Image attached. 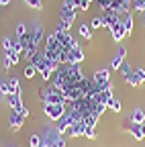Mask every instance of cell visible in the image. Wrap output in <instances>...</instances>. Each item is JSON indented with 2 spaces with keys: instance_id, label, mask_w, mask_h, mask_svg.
<instances>
[{
  "instance_id": "277c9868",
  "label": "cell",
  "mask_w": 145,
  "mask_h": 147,
  "mask_svg": "<svg viewBox=\"0 0 145 147\" xmlns=\"http://www.w3.org/2000/svg\"><path fill=\"white\" fill-rule=\"evenodd\" d=\"M43 113L49 121L57 123L65 115V104H43Z\"/></svg>"
},
{
  "instance_id": "cb8c5ba5",
  "label": "cell",
  "mask_w": 145,
  "mask_h": 147,
  "mask_svg": "<svg viewBox=\"0 0 145 147\" xmlns=\"http://www.w3.org/2000/svg\"><path fill=\"white\" fill-rule=\"evenodd\" d=\"M41 141H43V137H39L37 133H33V135L29 137V145H31V147H39Z\"/></svg>"
},
{
  "instance_id": "7c38bea8",
  "label": "cell",
  "mask_w": 145,
  "mask_h": 147,
  "mask_svg": "<svg viewBox=\"0 0 145 147\" xmlns=\"http://www.w3.org/2000/svg\"><path fill=\"white\" fill-rule=\"evenodd\" d=\"M111 35H113V39H115V41H123V39H127L125 25L121 23V18H119V23H115V25L111 27Z\"/></svg>"
},
{
  "instance_id": "ba28073f",
  "label": "cell",
  "mask_w": 145,
  "mask_h": 147,
  "mask_svg": "<svg viewBox=\"0 0 145 147\" xmlns=\"http://www.w3.org/2000/svg\"><path fill=\"white\" fill-rule=\"evenodd\" d=\"M25 121H27V117H23L21 113H16V110H10V115H8V125H10L12 131H19V129H23Z\"/></svg>"
},
{
  "instance_id": "5bb4252c",
  "label": "cell",
  "mask_w": 145,
  "mask_h": 147,
  "mask_svg": "<svg viewBox=\"0 0 145 147\" xmlns=\"http://www.w3.org/2000/svg\"><path fill=\"white\" fill-rule=\"evenodd\" d=\"M125 55H127V49L121 45V49L117 51V55H115V57H113V61H111V67H113V69H119V67L123 65V61H125Z\"/></svg>"
},
{
  "instance_id": "2e32d148",
  "label": "cell",
  "mask_w": 145,
  "mask_h": 147,
  "mask_svg": "<svg viewBox=\"0 0 145 147\" xmlns=\"http://www.w3.org/2000/svg\"><path fill=\"white\" fill-rule=\"evenodd\" d=\"M129 121H131V123H137V125H139V123H145V110L139 108V106L133 108V113H131V119H129Z\"/></svg>"
},
{
  "instance_id": "8992f818",
  "label": "cell",
  "mask_w": 145,
  "mask_h": 147,
  "mask_svg": "<svg viewBox=\"0 0 145 147\" xmlns=\"http://www.w3.org/2000/svg\"><path fill=\"white\" fill-rule=\"evenodd\" d=\"M8 106H10V110L21 113L23 117H29V110L25 108V102H23V94H10L8 96Z\"/></svg>"
},
{
  "instance_id": "1f68e13d",
  "label": "cell",
  "mask_w": 145,
  "mask_h": 147,
  "mask_svg": "<svg viewBox=\"0 0 145 147\" xmlns=\"http://www.w3.org/2000/svg\"><path fill=\"white\" fill-rule=\"evenodd\" d=\"M12 47V39H10V37H4V39H2V49L6 51V49H10Z\"/></svg>"
},
{
  "instance_id": "f546056e",
  "label": "cell",
  "mask_w": 145,
  "mask_h": 147,
  "mask_svg": "<svg viewBox=\"0 0 145 147\" xmlns=\"http://www.w3.org/2000/svg\"><path fill=\"white\" fill-rule=\"evenodd\" d=\"M90 29H102V18L100 16H94L90 21Z\"/></svg>"
},
{
  "instance_id": "5b68a950",
  "label": "cell",
  "mask_w": 145,
  "mask_h": 147,
  "mask_svg": "<svg viewBox=\"0 0 145 147\" xmlns=\"http://www.w3.org/2000/svg\"><path fill=\"white\" fill-rule=\"evenodd\" d=\"M76 121H78V117H74V115L69 113V110H65V115H63V117L57 121V125H55V131L61 133V135H67V129L74 125Z\"/></svg>"
},
{
  "instance_id": "3957f363",
  "label": "cell",
  "mask_w": 145,
  "mask_h": 147,
  "mask_svg": "<svg viewBox=\"0 0 145 147\" xmlns=\"http://www.w3.org/2000/svg\"><path fill=\"white\" fill-rule=\"evenodd\" d=\"M65 69V78H67V84H78L84 80V74H82V63H67L63 65Z\"/></svg>"
},
{
  "instance_id": "d590c367",
  "label": "cell",
  "mask_w": 145,
  "mask_h": 147,
  "mask_svg": "<svg viewBox=\"0 0 145 147\" xmlns=\"http://www.w3.org/2000/svg\"><path fill=\"white\" fill-rule=\"evenodd\" d=\"M8 147H14V145H8Z\"/></svg>"
},
{
  "instance_id": "6da1fadb",
  "label": "cell",
  "mask_w": 145,
  "mask_h": 147,
  "mask_svg": "<svg viewBox=\"0 0 145 147\" xmlns=\"http://www.w3.org/2000/svg\"><path fill=\"white\" fill-rule=\"evenodd\" d=\"M39 98H41L43 104H67L65 98H63V92L59 88H53L51 84L39 88Z\"/></svg>"
},
{
  "instance_id": "d4e9b609",
  "label": "cell",
  "mask_w": 145,
  "mask_h": 147,
  "mask_svg": "<svg viewBox=\"0 0 145 147\" xmlns=\"http://www.w3.org/2000/svg\"><path fill=\"white\" fill-rule=\"evenodd\" d=\"M0 94H2L4 98H6V96H10V90H8V80H2V82H0Z\"/></svg>"
},
{
  "instance_id": "8fae6325",
  "label": "cell",
  "mask_w": 145,
  "mask_h": 147,
  "mask_svg": "<svg viewBox=\"0 0 145 147\" xmlns=\"http://www.w3.org/2000/svg\"><path fill=\"white\" fill-rule=\"evenodd\" d=\"M84 131H86V125H84V123H80V121H76L74 125L67 129V137H71V139L84 137Z\"/></svg>"
},
{
  "instance_id": "4fadbf2b",
  "label": "cell",
  "mask_w": 145,
  "mask_h": 147,
  "mask_svg": "<svg viewBox=\"0 0 145 147\" xmlns=\"http://www.w3.org/2000/svg\"><path fill=\"white\" fill-rule=\"evenodd\" d=\"M41 41H43V25H35V29L31 31V45L35 49H39Z\"/></svg>"
},
{
  "instance_id": "4316f807",
  "label": "cell",
  "mask_w": 145,
  "mask_h": 147,
  "mask_svg": "<svg viewBox=\"0 0 145 147\" xmlns=\"http://www.w3.org/2000/svg\"><path fill=\"white\" fill-rule=\"evenodd\" d=\"M84 137H86V139H96V127H86Z\"/></svg>"
},
{
  "instance_id": "9c48e42d",
  "label": "cell",
  "mask_w": 145,
  "mask_h": 147,
  "mask_svg": "<svg viewBox=\"0 0 145 147\" xmlns=\"http://www.w3.org/2000/svg\"><path fill=\"white\" fill-rule=\"evenodd\" d=\"M92 80H94L96 86L104 88L106 84H111V71H108V69H96L94 76H92Z\"/></svg>"
},
{
  "instance_id": "30bf717a",
  "label": "cell",
  "mask_w": 145,
  "mask_h": 147,
  "mask_svg": "<svg viewBox=\"0 0 145 147\" xmlns=\"http://www.w3.org/2000/svg\"><path fill=\"white\" fill-rule=\"evenodd\" d=\"M100 18H102V27L111 31V27H113L115 23H119L121 14H117V12H113V10H106V12H104V14H102Z\"/></svg>"
},
{
  "instance_id": "9a60e30c",
  "label": "cell",
  "mask_w": 145,
  "mask_h": 147,
  "mask_svg": "<svg viewBox=\"0 0 145 147\" xmlns=\"http://www.w3.org/2000/svg\"><path fill=\"white\" fill-rule=\"evenodd\" d=\"M121 23L125 25V33H127V37H129V35L133 33V14H131V12L121 14Z\"/></svg>"
},
{
  "instance_id": "ffe728a7",
  "label": "cell",
  "mask_w": 145,
  "mask_h": 147,
  "mask_svg": "<svg viewBox=\"0 0 145 147\" xmlns=\"http://www.w3.org/2000/svg\"><path fill=\"white\" fill-rule=\"evenodd\" d=\"M4 55L12 61V65H16V63H19V59H21V53H16V51H14V47L6 49V51H4Z\"/></svg>"
},
{
  "instance_id": "e575fe53",
  "label": "cell",
  "mask_w": 145,
  "mask_h": 147,
  "mask_svg": "<svg viewBox=\"0 0 145 147\" xmlns=\"http://www.w3.org/2000/svg\"><path fill=\"white\" fill-rule=\"evenodd\" d=\"M39 147H47V143H45V139L41 141V145H39Z\"/></svg>"
},
{
  "instance_id": "52a82bcc",
  "label": "cell",
  "mask_w": 145,
  "mask_h": 147,
  "mask_svg": "<svg viewBox=\"0 0 145 147\" xmlns=\"http://www.w3.org/2000/svg\"><path fill=\"white\" fill-rule=\"evenodd\" d=\"M125 131L129 133L133 139H137V141H141V139H145V123H131L129 121V125L125 127Z\"/></svg>"
},
{
  "instance_id": "f1b7e54d",
  "label": "cell",
  "mask_w": 145,
  "mask_h": 147,
  "mask_svg": "<svg viewBox=\"0 0 145 147\" xmlns=\"http://www.w3.org/2000/svg\"><path fill=\"white\" fill-rule=\"evenodd\" d=\"M29 31H27V25L25 23H19V25H16V37H25Z\"/></svg>"
},
{
  "instance_id": "d6a6232c",
  "label": "cell",
  "mask_w": 145,
  "mask_h": 147,
  "mask_svg": "<svg viewBox=\"0 0 145 147\" xmlns=\"http://www.w3.org/2000/svg\"><path fill=\"white\" fill-rule=\"evenodd\" d=\"M10 65H12V61H10V59L6 57V55H4V59H2V67H4V69H8Z\"/></svg>"
},
{
  "instance_id": "4dcf8cb0",
  "label": "cell",
  "mask_w": 145,
  "mask_h": 147,
  "mask_svg": "<svg viewBox=\"0 0 145 147\" xmlns=\"http://www.w3.org/2000/svg\"><path fill=\"white\" fill-rule=\"evenodd\" d=\"M135 74H137L139 82H141V84H145V69H143V67H137V69H135Z\"/></svg>"
},
{
  "instance_id": "e0dca14e",
  "label": "cell",
  "mask_w": 145,
  "mask_h": 147,
  "mask_svg": "<svg viewBox=\"0 0 145 147\" xmlns=\"http://www.w3.org/2000/svg\"><path fill=\"white\" fill-rule=\"evenodd\" d=\"M78 33H80V37H84L86 41H92V29H90V25H88V23L78 25Z\"/></svg>"
},
{
  "instance_id": "44dd1931",
  "label": "cell",
  "mask_w": 145,
  "mask_h": 147,
  "mask_svg": "<svg viewBox=\"0 0 145 147\" xmlns=\"http://www.w3.org/2000/svg\"><path fill=\"white\" fill-rule=\"evenodd\" d=\"M23 74H25V78H27V80H31V78H35V74H37V67H35L33 63H29V65L25 67Z\"/></svg>"
},
{
  "instance_id": "836d02e7",
  "label": "cell",
  "mask_w": 145,
  "mask_h": 147,
  "mask_svg": "<svg viewBox=\"0 0 145 147\" xmlns=\"http://www.w3.org/2000/svg\"><path fill=\"white\" fill-rule=\"evenodd\" d=\"M0 4H2V6H6V4H10V0H0Z\"/></svg>"
},
{
  "instance_id": "7402d4cb",
  "label": "cell",
  "mask_w": 145,
  "mask_h": 147,
  "mask_svg": "<svg viewBox=\"0 0 145 147\" xmlns=\"http://www.w3.org/2000/svg\"><path fill=\"white\" fill-rule=\"evenodd\" d=\"M108 106H111L113 113H121V110H123V104H121V100H119V98H113L111 102H108Z\"/></svg>"
},
{
  "instance_id": "603a6c76",
  "label": "cell",
  "mask_w": 145,
  "mask_h": 147,
  "mask_svg": "<svg viewBox=\"0 0 145 147\" xmlns=\"http://www.w3.org/2000/svg\"><path fill=\"white\" fill-rule=\"evenodd\" d=\"M131 8L137 10V12H145V0H133V2H131Z\"/></svg>"
},
{
  "instance_id": "7a4b0ae2",
  "label": "cell",
  "mask_w": 145,
  "mask_h": 147,
  "mask_svg": "<svg viewBox=\"0 0 145 147\" xmlns=\"http://www.w3.org/2000/svg\"><path fill=\"white\" fill-rule=\"evenodd\" d=\"M43 53H45V57H51V59H57L59 61V53H61V45L59 41L55 39V35H49L47 39H45V47H43Z\"/></svg>"
},
{
  "instance_id": "d6986e66",
  "label": "cell",
  "mask_w": 145,
  "mask_h": 147,
  "mask_svg": "<svg viewBox=\"0 0 145 147\" xmlns=\"http://www.w3.org/2000/svg\"><path fill=\"white\" fill-rule=\"evenodd\" d=\"M125 82L129 84V86H133V88H139V86H141V82H139V78H137L135 69H133L131 74H127V76H125Z\"/></svg>"
},
{
  "instance_id": "484cf974",
  "label": "cell",
  "mask_w": 145,
  "mask_h": 147,
  "mask_svg": "<svg viewBox=\"0 0 145 147\" xmlns=\"http://www.w3.org/2000/svg\"><path fill=\"white\" fill-rule=\"evenodd\" d=\"M119 71H121V76L125 78L127 74H131V71H133V67H131V63H127V61H123V65L119 67Z\"/></svg>"
},
{
  "instance_id": "83f0119b",
  "label": "cell",
  "mask_w": 145,
  "mask_h": 147,
  "mask_svg": "<svg viewBox=\"0 0 145 147\" xmlns=\"http://www.w3.org/2000/svg\"><path fill=\"white\" fill-rule=\"evenodd\" d=\"M25 2H27L31 8H37V10L43 8V0H25Z\"/></svg>"
},
{
  "instance_id": "ac0fdd59",
  "label": "cell",
  "mask_w": 145,
  "mask_h": 147,
  "mask_svg": "<svg viewBox=\"0 0 145 147\" xmlns=\"http://www.w3.org/2000/svg\"><path fill=\"white\" fill-rule=\"evenodd\" d=\"M8 90H10V94H21V82H19V78H8Z\"/></svg>"
}]
</instances>
